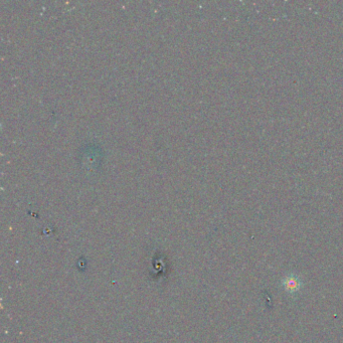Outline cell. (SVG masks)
Instances as JSON below:
<instances>
[{
    "instance_id": "1",
    "label": "cell",
    "mask_w": 343,
    "mask_h": 343,
    "mask_svg": "<svg viewBox=\"0 0 343 343\" xmlns=\"http://www.w3.org/2000/svg\"><path fill=\"white\" fill-rule=\"evenodd\" d=\"M283 287L286 292L290 294H295L301 289L302 283L300 278L295 275H290L283 279Z\"/></svg>"
}]
</instances>
